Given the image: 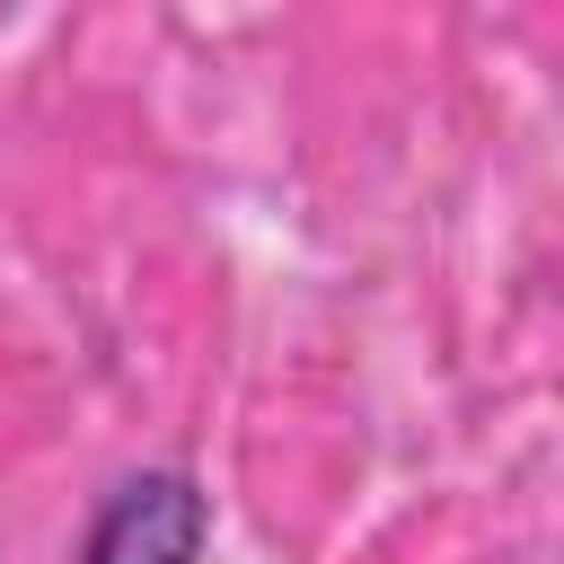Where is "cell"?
I'll return each mask as SVG.
<instances>
[{"mask_svg": "<svg viewBox=\"0 0 564 564\" xmlns=\"http://www.w3.org/2000/svg\"><path fill=\"white\" fill-rule=\"evenodd\" d=\"M194 546H203V502L176 476L123 485L88 529V564H194Z\"/></svg>", "mask_w": 564, "mask_h": 564, "instance_id": "1", "label": "cell"}]
</instances>
